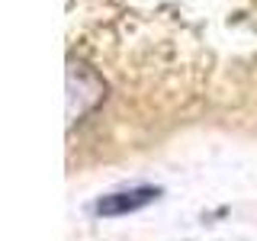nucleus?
<instances>
[{
    "mask_svg": "<svg viewBox=\"0 0 257 241\" xmlns=\"http://www.w3.org/2000/svg\"><path fill=\"white\" fill-rule=\"evenodd\" d=\"M158 199V190L155 187H132V190H119V193H109L96 203V215H125V212H135V209L148 206Z\"/></svg>",
    "mask_w": 257,
    "mask_h": 241,
    "instance_id": "nucleus-2",
    "label": "nucleus"
},
{
    "mask_svg": "<svg viewBox=\"0 0 257 241\" xmlns=\"http://www.w3.org/2000/svg\"><path fill=\"white\" fill-rule=\"evenodd\" d=\"M106 96V84L93 68L84 61H68V126L84 119L90 109H96Z\"/></svg>",
    "mask_w": 257,
    "mask_h": 241,
    "instance_id": "nucleus-1",
    "label": "nucleus"
}]
</instances>
